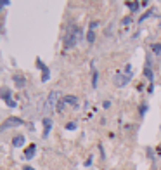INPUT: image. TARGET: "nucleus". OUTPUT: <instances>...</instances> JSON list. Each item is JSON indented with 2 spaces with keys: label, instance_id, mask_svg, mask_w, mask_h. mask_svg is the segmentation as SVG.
Returning a JSON list of instances; mask_svg holds the SVG:
<instances>
[{
  "label": "nucleus",
  "instance_id": "f03ea898",
  "mask_svg": "<svg viewBox=\"0 0 161 170\" xmlns=\"http://www.w3.org/2000/svg\"><path fill=\"white\" fill-rule=\"evenodd\" d=\"M130 78H132V66L126 64L123 70L116 73V77H114V83H116V87H125V85L130 82Z\"/></svg>",
  "mask_w": 161,
  "mask_h": 170
},
{
  "label": "nucleus",
  "instance_id": "20e7f679",
  "mask_svg": "<svg viewBox=\"0 0 161 170\" xmlns=\"http://www.w3.org/2000/svg\"><path fill=\"white\" fill-rule=\"evenodd\" d=\"M23 123H24V120L12 116V118H7V120H5L4 123H2V125H0V130H5V128H12V127H19V125H23Z\"/></svg>",
  "mask_w": 161,
  "mask_h": 170
},
{
  "label": "nucleus",
  "instance_id": "9d476101",
  "mask_svg": "<svg viewBox=\"0 0 161 170\" xmlns=\"http://www.w3.org/2000/svg\"><path fill=\"white\" fill-rule=\"evenodd\" d=\"M144 77H146L147 80H149V82L153 83L154 75H153V70H151V66H149V64H146V66H144Z\"/></svg>",
  "mask_w": 161,
  "mask_h": 170
},
{
  "label": "nucleus",
  "instance_id": "dca6fc26",
  "mask_svg": "<svg viewBox=\"0 0 161 170\" xmlns=\"http://www.w3.org/2000/svg\"><path fill=\"white\" fill-rule=\"evenodd\" d=\"M128 5H130V7H132V12H135V11H137V9H139V4H137V0H133L132 4H130V2H128Z\"/></svg>",
  "mask_w": 161,
  "mask_h": 170
},
{
  "label": "nucleus",
  "instance_id": "412c9836",
  "mask_svg": "<svg viewBox=\"0 0 161 170\" xmlns=\"http://www.w3.org/2000/svg\"><path fill=\"white\" fill-rule=\"evenodd\" d=\"M147 2H149V0H142V5H147Z\"/></svg>",
  "mask_w": 161,
  "mask_h": 170
},
{
  "label": "nucleus",
  "instance_id": "f8f14e48",
  "mask_svg": "<svg viewBox=\"0 0 161 170\" xmlns=\"http://www.w3.org/2000/svg\"><path fill=\"white\" fill-rule=\"evenodd\" d=\"M97 80H99V73L94 70V73H92V87H97Z\"/></svg>",
  "mask_w": 161,
  "mask_h": 170
},
{
  "label": "nucleus",
  "instance_id": "a211bd4d",
  "mask_svg": "<svg viewBox=\"0 0 161 170\" xmlns=\"http://www.w3.org/2000/svg\"><path fill=\"white\" fill-rule=\"evenodd\" d=\"M14 82L17 85H24V80H23V78H19V77H14Z\"/></svg>",
  "mask_w": 161,
  "mask_h": 170
},
{
  "label": "nucleus",
  "instance_id": "39448f33",
  "mask_svg": "<svg viewBox=\"0 0 161 170\" xmlns=\"http://www.w3.org/2000/svg\"><path fill=\"white\" fill-rule=\"evenodd\" d=\"M0 97H2V99L7 102L9 108H14V106H16V102L12 101V97H11V90H9V89L2 87V89H0Z\"/></svg>",
  "mask_w": 161,
  "mask_h": 170
},
{
  "label": "nucleus",
  "instance_id": "0eeeda50",
  "mask_svg": "<svg viewBox=\"0 0 161 170\" xmlns=\"http://www.w3.org/2000/svg\"><path fill=\"white\" fill-rule=\"evenodd\" d=\"M50 128H52V118H43V137L50 134Z\"/></svg>",
  "mask_w": 161,
  "mask_h": 170
},
{
  "label": "nucleus",
  "instance_id": "9b49d317",
  "mask_svg": "<svg viewBox=\"0 0 161 170\" xmlns=\"http://www.w3.org/2000/svg\"><path fill=\"white\" fill-rule=\"evenodd\" d=\"M64 102L66 104H71V106H78V97L76 96H66L64 97Z\"/></svg>",
  "mask_w": 161,
  "mask_h": 170
},
{
  "label": "nucleus",
  "instance_id": "1a4fd4ad",
  "mask_svg": "<svg viewBox=\"0 0 161 170\" xmlns=\"http://www.w3.org/2000/svg\"><path fill=\"white\" fill-rule=\"evenodd\" d=\"M23 144H24V135H16L14 139H12V146H14V148H21Z\"/></svg>",
  "mask_w": 161,
  "mask_h": 170
},
{
  "label": "nucleus",
  "instance_id": "aec40b11",
  "mask_svg": "<svg viewBox=\"0 0 161 170\" xmlns=\"http://www.w3.org/2000/svg\"><path fill=\"white\" fill-rule=\"evenodd\" d=\"M23 170H35V168H33V167H29V165H24V167H23Z\"/></svg>",
  "mask_w": 161,
  "mask_h": 170
},
{
  "label": "nucleus",
  "instance_id": "423d86ee",
  "mask_svg": "<svg viewBox=\"0 0 161 170\" xmlns=\"http://www.w3.org/2000/svg\"><path fill=\"white\" fill-rule=\"evenodd\" d=\"M36 66L42 70V82H47L50 78V71H49V68H45V64L42 63V59H36Z\"/></svg>",
  "mask_w": 161,
  "mask_h": 170
},
{
  "label": "nucleus",
  "instance_id": "ddd939ff",
  "mask_svg": "<svg viewBox=\"0 0 161 170\" xmlns=\"http://www.w3.org/2000/svg\"><path fill=\"white\" fill-rule=\"evenodd\" d=\"M151 49H153L154 54H161V43H153Z\"/></svg>",
  "mask_w": 161,
  "mask_h": 170
},
{
  "label": "nucleus",
  "instance_id": "2eb2a0df",
  "mask_svg": "<svg viewBox=\"0 0 161 170\" xmlns=\"http://www.w3.org/2000/svg\"><path fill=\"white\" fill-rule=\"evenodd\" d=\"M87 40H88L90 43L95 40V33H94V30H90V31H88V35H87Z\"/></svg>",
  "mask_w": 161,
  "mask_h": 170
},
{
  "label": "nucleus",
  "instance_id": "f257e3e1",
  "mask_svg": "<svg viewBox=\"0 0 161 170\" xmlns=\"http://www.w3.org/2000/svg\"><path fill=\"white\" fill-rule=\"evenodd\" d=\"M80 35H82L80 28H76V26H70L68 33L64 35V47H66V49H73V47L78 43V40H80Z\"/></svg>",
  "mask_w": 161,
  "mask_h": 170
},
{
  "label": "nucleus",
  "instance_id": "6ab92c4d",
  "mask_svg": "<svg viewBox=\"0 0 161 170\" xmlns=\"http://www.w3.org/2000/svg\"><path fill=\"white\" fill-rule=\"evenodd\" d=\"M9 2H11V0H0V9L4 7V5H9Z\"/></svg>",
  "mask_w": 161,
  "mask_h": 170
},
{
  "label": "nucleus",
  "instance_id": "6e6552de",
  "mask_svg": "<svg viewBox=\"0 0 161 170\" xmlns=\"http://www.w3.org/2000/svg\"><path fill=\"white\" fill-rule=\"evenodd\" d=\"M35 153H36V146L35 144H29L28 148L24 149V158H26V160H31V158L35 156Z\"/></svg>",
  "mask_w": 161,
  "mask_h": 170
},
{
  "label": "nucleus",
  "instance_id": "4468645a",
  "mask_svg": "<svg viewBox=\"0 0 161 170\" xmlns=\"http://www.w3.org/2000/svg\"><path fill=\"white\" fill-rule=\"evenodd\" d=\"M153 12H154L153 9H149V11H147L146 14H142V16H140V19H139V21H140V23H142V21H146L147 17H149V16H153Z\"/></svg>",
  "mask_w": 161,
  "mask_h": 170
},
{
  "label": "nucleus",
  "instance_id": "f3484780",
  "mask_svg": "<svg viewBox=\"0 0 161 170\" xmlns=\"http://www.w3.org/2000/svg\"><path fill=\"white\" fill-rule=\"evenodd\" d=\"M66 128H68V130H75V128H76V123H75V121H70V123H66Z\"/></svg>",
  "mask_w": 161,
  "mask_h": 170
},
{
  "label": "nucleus",
  "instance_id": "7ed1b4c3",
  "mask_svg": "<svg viewBox=\"0 0 161 170\" xmlns=\"http://www.w3.org/2000/svg\"><path fill=\"white\" fill-rule=\"evenodd\" d=\"M57 102H59V94L56 90H52L49 94V97L45 101V106H43V111L45 113H52L54 109H57Z\"/></svg>",
  "mask_w": 161,
  "mask_h": 170
}]
</instances>
